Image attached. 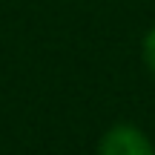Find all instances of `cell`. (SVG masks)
<instances>
[{"instance_id":"2","label":"cell","mask_w":155,"mask_h":155,"mask_svg":"<svg viewBox=\"0 0 155 155\" xmlns=\"http://www.w3.org/2000/svg\"><path fill=\"white\" fill-rule=\"evenodd\" d=\"M144 61L150 66V72L155 75V29H150L147 38H144Z\"/></svg>"},{"instance_id":"1","label":"cell","mask_w":155,"mask_h":155,"mask_svg":"<svg viewBox=\"0 0 155 155\" xmlns=\"http://www.w3.org/2000/svg\"><path fill=\"white\" fill-rule=\"evenodd\" d=\"M98 155H155L152 144L147 141L144 132H138L135 127H112L109 132L101 138Z\"/></svg>"}]
</instances>
